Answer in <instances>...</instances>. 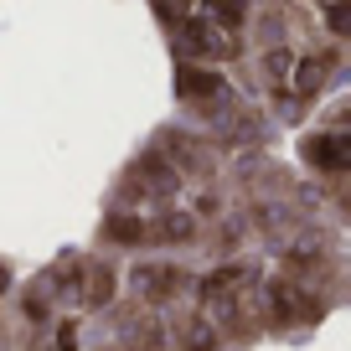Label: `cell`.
Instances as JSON below:
<instances>
[{"instance_id": "obj_1", "label": "cell", "mask_w": 351, "mask_h": 351, "mask_svg": "<svg viewBox=\"0 0 351 351\" xmlns=\"http://www.w3.org/2000/svg\"><path fill=\"white\" fill-rule=\"evenodd\" d=\"M212 11L228 16V21H238V16H243V0H212Z\"/></svg>"}]
</instances>
